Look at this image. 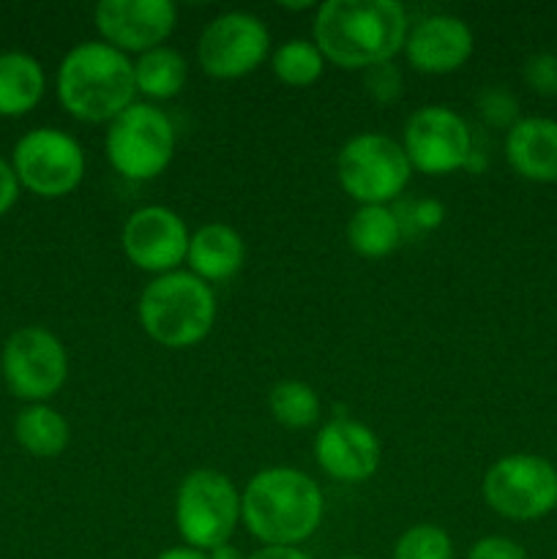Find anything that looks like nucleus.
Instances as JSON below:
<instances>
[{
    "instance_id": "1",
    "label": "nucleus",
    "mask_w": 557,
    "mask_h": 559,
    "mask_svg": "<svg viewBox=\"0 0 557 559\" xmlns=\"http://www.w3.org/2000/svg\"><path fill=\"white\" fill-rule=\"evenodd\" d=\"M407 11L396 0H325L317 5L315 44L342 69L388 63L407 41Z\"/></svg>"
},
{
    "instance_id": "2",
    "label": "nucleus",
    "mask_w": 557,
    "mask_h": 559,
    "mask_svg": "<svg viewBox=\"0 0 557 559\" xmlns=\"http://www.w3.org/2000/svg\"><path fill=\"white\" fill-rule=\"evenodd\" d=\"M325 516L322 489L295 467L260 469L240 495V519L265 546H298Z\"/></svg>"
},
{
    "instance_id": "3",
    "label": "nucleus",
    "mask_w": 557,
    "mask_h": 559,
    "mask_svg": "<svg viewBox=\"0 0 557 559\" xmlns=\"http://www.w3.org/2000/svg\"><path fill=\"white\" fill-rule=\"evenodd\" d=\"M134 63L112 44L82 41L60 60L58 98L71 118L109 123L134 104Z\"/></svg>"
},
{
    "instance_id": "4",
    "label": "nucleus",
    "mask_w": 557,
    "mask_h": 559,
    "mask_svg": "<svg viewBox=\"0 0 557 559\" xmlns=\"http://www.w3.org/2000/svg\"><path fill=\"white\" fill-rule=\"evenodd\" d=\"M137 317L142 331L162 347H194L216 322V298L211 284L191 271H173L142 289Z\"/></svg>"
},
{
    "instance_id": "5",
    "label": "nucleus",
    "mask_w": 557,
    "mask_h": 559,
    "mask_svg": "<svg viewBox=\"0 0 557 559\" xmlns=\"http://www.w3.org/2000/svg\"><path fill=\"white\" fill-rule=\"evenodd\" d=\"M240 522V491L218 469H191L175 497V524L186 546L213 551L229 544Z\"/></svg>"
},
{
    "instance_id": "6",
    "label": "nucleus",
    "mask_w": 557,
    "mask_h": 559,
    "mask_svg": "<svg viewBox=\"0 0 557 559\" xmlns=\"http://www.w3.org/2000/svg\"><path fill=\"white\" fill-rule=\"evenodd\" d=\"M410 158L402 142L364 131L349 136L336 156L342 189L360 205H388L410 183Z\"/></svg>"
},
{
    "instance_id": "7",
    "label": "nucleus",
    "mask_w": 557,
    "mask_h": 559,
    "mask_svg": "<svg viewBox=\"0 0 557 559\" xmlns=\"http://www.w3.org/2000/svg\"><path fill=\"white\" fill-rule=\"evenodd\" d=\"M104 147L115 173L129 180H151L175 156L173 120L153 104L134 102L109 120Z\"/></svg>"
},
{
    "instance_id": "8",
    "label": "nucleus",
    "mask_w": 557,
    "mask_h": 559,
    "mask_svg": "<svg viewBox=\"0 0 557 559\" xmlns=\"http://www.w3.org/2000/svg\"><path fill=\"white\" fill-rule=\"evenodd\" d=\"M486 506L511 522H535L557 508V467L538 453H508L484 475Z\"/></svg>"
},
{
    "instance_id": "9",
    "label": "nucleus",
    "mask_w": 557,
    "mask_h": 559,
    "mask_svg": "<svg viewBox=\"0 0 557 559\" xmlns=\"http://www.w3.org/2000/svg\"><path fill=\"white\" fill-rule=\"evenodd\" d=\"M3 380L16 399L44 404L63 388L69 377V355L63 342L42 325L16 328L3 344Z\"/></svg>"
},
{
    "instance_id": "10",
    "label": "nucleus",
    "mask_w": 557,
    "mask_h": 559,
    "mask_svg": "<svg viewBox=\"0 0 557 559\" xmlns=\"http://www.w3.org/2000/svg\"><path fill=\"white\" fill-rule=\"evenodd\" d=\"M16 180L38 197H66L85 178V151L66 131L42 126L20 136L11 156Z\"/></svg>"
},
{
    "instance_id": "11",
    "label": "nucleus",
    "mask_w": 557,
    "mask_h": 559,
    "mask_svg": "<svg viewBox=\"0 0 557 559\" xmlns=\"http://www.w3.org/2000/svg\"><path fill=\"white\" fill-rule=\"evenodd\" d=\"M402 147L410 158V167L426 175L464 169L475 151L467 120L442 104H429L410 115L404 123Z\"/></svg>"
},
{
    "instance_id": "12",
    "label": "nucleus",
    "mask_w": 557,
    "mask_h": 559,
    "mask_svg": "<svg viewBox=\"0 0 557 559\" xmlns=\"http://www.w3.org/2000/svg\"><path fill=\"white\" fill-rule=\"evenodd\" d=\"M271 49V33L260 16L249 11H227L208 22L197 44V58L205 74L216 80H238L251 74Z\"/></svg>"
},
{
    "instance_id": "13",
    "label": "nucleus",
    "mask_w": 557,
    "mask_h": 559,
    "mask_svg": "<svg viewBox=\"0 0 557 559\" xmlns=\"http://www.w3.org/2000/svg\"><path fill=\"white\" fill-rule=\"evenodd\" d=\"M189 227L175 211L164 205H145L131 213L120 233V246H123L129 262H134L140 271L173 273L189 254Z\"/></svg>"
},
{
    "instance_id": "14",
    "label": "nucleus",
    "mask_w": 557,
    "mask_h": 559,
    "mask_svg": "<svg viewBox=\"0 0 557 559\" xmlns=\"http://www.w3.org/2000/svg\"><path fill=\"white\" fill-rule=\"evenodd\" d=\"M93 22L115 49L142 55L162 47L175 31L178 9L173 0H102L93 9Z\"/></svg>"
},
{
    "instance_id": "15",
    "label": "nucleus",
    "mask_w": 557,
    "mask_h": 559,
    "mask_svg": "<svg viewBox=\"0 0 557 559\" xmlns=\"http://www.w3.org/2000/svg\"><path fill=\"white\" fill-rule=\"evenodd\" d=\"M382 448L375 431L353 418H333L317 431L315 459L325 475L342 484H364L380 467Z\"/></svg>"
},
{
    "instance_id": "16",
    "label": "nucleus",
    "mask_w": 557,
    "mask_h": 559,
    "mask_svg": "<svg viewBox=\"0 0 557 559\" xmlns=\"http://www.w3.org/2000/svg\"><path fill=\"white\" fill-rule=\"evenodd\" d=\"M473 47L475 36L467 22L451 14H431L410 27L404 55L424 74H451L467 63Z\"/></svg>"
},
{
    "instance_id": "17",
    "label": "nucleus",
    "mask_w": 557,
    "mask_h": 559,
    "mask_svg": "<svg viewBox=\"0 0 557 559\" xmlns=\"http://www.w3.org/2000/svg\"><path fill=\"white\" fill-rule=\"evenodd\" d=\"M506 158L530 183H557V120L519 118L506 134Z\"/></svg>"
},
{
    "instance_id": "18",
    "label": "nucleus",
    "mask_w": 557,
    "mask_h": 559,
    "mask_svg": "<svg viewBox=\"0 0 557 559\" xmlns=\"http://www.w3.org/2000/svg\"><path fill=\"white\" fill-rule=\"evenodd\" d=\"M244 257L246 246L238 229L229 224H205L191 235L186 262L197 278L211 284L235 276L244 265Z\"/></svg>"
},
{
    "instance_id": "19",
    "label": "nucleus",
    "mask_w": 557,
    "mask_h": 559,
    "mask_svg": "<svg viewBox=\"0 0 557 559\" xmlns=\"http://www.w3.org/2000/svg\"><path fill=\"white\" fill-rule=\"evenodd\" d=\"M44 69L27 52H0V115L20 118L27 115L44 96Z\"/></svg>"
},
{
    "instance_id": "20",
    "label": "nucleus",
    "mask_w": 557,
    "mask_h": 559,
    "mask_svg": "<svg viewBox=\"0 0 557 559\" xmlns=\"http://www.w3.org/2000/svg\"><path fill=\"white\" fill-rule=\"evenodd\" d=\"M347 240L355 254L380 260L402 243V222L388 205H360L347 222Z\"/></svg>"
},
{
    "instance_id": "21",
    "label": "nucleus",
    "mask_w": 557,
    "mask_h": 559,
    "mask_svg": "<svg viewBox=\"0 0 557 559\" xmlns=\"http://www.w3.org/2000/svg\"><path fill=\"white\" fill-rule=\"evenodd\" d=\"M14 437L31 456L55 459L69 445L71 429L63 415L49 404H27L16 415Z\"/></svg>"
},
{
    "instance_id": "22",
    "label": "nucleus",
    "mask_w": 557,
    "mask_h": 559,
    "mask_svg": "<svg viewBox=\"0 0 557 559\" xmlns=\"http://www.w3.org/2000/svg\"><path fill=\"white\" fill-rule=\"evenodd\" d=\"M189 80V63L183 55L173 47H153L140 55L134 63L137 91L151 98H173L178 96Z\"/></svg>"
},
{
    "instance_id": "23",
    "label": "nucleus",
    "mask_w": 557,
    "mask_h": 559,
    "mask_svg": "<svg viewBox=\"0 0 557 559\" xmlns=\"http://www.w3.org/2000/svg\"><path fill=\"white\" fill-rule=\"evenodd\" d=\"M271 415L287 429H309L320 420V396L300 380H284L271 388L268 396Z\"/></svg>"
},
{
    "instance_id": "24",
    "label": "nucleus",
    "mask_w": 557,
    "mask_h": 559,
    "mask_svg": "<svg viewBox=\"0 0 557 559\" xmlns=\"http://www.w3.org/2000/svg\"><path fill=\"white\" fill-rule=\"evenodd\" d=\"M273 74L289 87H306L315 85L322 76L325 69V58L317 49L315 41H306V38H289L282 47L273 52L271 58Z\"/></svg>"
},
{
    "instance_id": "25",
    "label": "nucleus",
    "mask_w": 557,
    "mask_h": 559,
    "mask_svg": "<svg viewBox=\"0 0 557 559\" xmlns=\"http://www.w3.org/2000/svg\"><path fill=\"white\" fill-rule=\"evenodd\" d=\"M393 559H453V540L437 524H415L399 535Z\"/></svg>"
},
{
    "instance_id": "26",
    "label": "nucleus",
    "mask_w": 557,
    "mask_h": 559,
    "mask_svg": "<svg viewBox=\"0 0 557 559\" xmlns=\"http://www.w3.org/2000/svg\"><path fill=\"white\" fill-rule=\"evenodd\" d=\"M478 112L491 129L511 131L519 123V102L511 91L506 87H484L478 93Z\"/></svg>"
},
{
    "instance_id": "27",
    "label": "nucleus",
    "mask_w": 557,
    "mask_h": 559,
    "mask_svg": "<svg viewBox=\"0 0 557 559\" xmlns=\"http://www.w3.org/2000/svg\"><path fill=\"white\" fill-rule=\"evenodd\" d=\"M524 82L538 96H557V52H535L524 60Z\"/></svg>"
},
{
    "instance_id": "28",
    "label": "nucleus",
    "mask_w": 557,
    "mask_h": 559,
    "mask_svg": "<svg viewBox=\"0 0 557 559\" xmlns=\"http://www.w3.org/2000/svg\"><path fill=\"white\" fill-rule=\"evenodd\" d=\"M364 85H366V93H369L375 102L391 104V102H396L399 93H402V74H399L396 66L388 60V63L366 69Z\"/></svg>"
},
{
    "instance_id": "29",
    "label": "nucleus",
    "mask_w": 557,
    "mask_h": 559,
    "mask_svg": "<svg viewBox=\"0 0 557 559\" xmlns=\"http://www.w3.org/2000/svg\"><path fill=\"white\" fill-rule=\"evenodd\" d=\"M467 559H528V551L519 540L506 535H486L470 546Z\"/></svg>"
},
{
    "instance_id": "30",
    "label": "nucleus",
    "mask_w": 557,
    "mask_h": 559,
    "mask_svg": "<svg viewBox=\"0 0 557 559\" xmlns=\"http://www.w3.org/2000/svg\"><path fill=\"white\" fill-rule=\"evenodd\" d=\"M442 218H446V205L440 200H435V197L413 202V207H410V222L418 229H437L442 224Z\"/></svg>"
},
{
    "instance_id": "31",
    "label": "nucleus",
    "mask_w": 557,
    "mask_h": 559,
    "mask_svg": "<svg viewBox=\"0 0 557 559\" xmlns=\"http://www.w3.org/2000/svg\"><path fill=\"white\" fill-rule=\"evenodd\" d=\"M16 200H20V180H16L14 167L0 158V216H5Z\"/></svg>"
},
{
    "instance_id": "32",
    "label": "nucleus",
    "mask_w": 557,
    "mask_h": 559,
    "mask_svg": "<svg viewBox=\"0 0 557 559\" xmlns=\"http://www.w3.org/2000/svg\"><path fill=\"white\" fill-rule=\"evenodd\" d=\"M249 559H311L306 551H300L298 546H262L260 551H254Z\"/></svg>"
},
{
    "instance_id": "33",
    "label": "nucleus",
    "mask_w": 557,
    "mask_h": 559,
    "mask_svg": "<svg viewBox=\"0 0 557 559\" xmlns=\"http://www.w3.org/2000/svg\"><path fill=\"white\" fill-rule=\"evenodd\" d=\"M156 559H208L205 551H197L191 546H175V549L162 551Z\"/></svg>"
},
{
    "instance_id": "34",
    "label": "nucleus",
    "mask_w": 557,
    "mask_h": 559,
    "mask_svg": "<svg viewBox=\"0 0 557 559\" xmlns=\"http://www.w3.org/2000/svg\"><path fill=\"white\" fill-rule=\"evenodd\" d=\"M208 559H249V557H244V551L235 549L233 544H224V546H216L213 551H208Z\"/></svg>"
},
{
    "instance_id": "35",
    "label": "nucleus",
    "mask_w": 557,
    "mask_h": 559,
    "mask_svg": "<svg viewBox=\"0 0 557 559\" xmlns=\"http://www.w3.org/2000/svg\"><path fill=\"white\" fill-rule=\"evenodd\" d=\"M282 5H284V9H295V11H298V9H309L311 3H282Z\"/></svg>"
},
{
    "instance_id": "36",
    "label": "nucleus",
    "mask_w": 557,
    "mask_h": 559,
    "mask_svg": "<svg viewBox=\"0 0 557 559\" xmlns=\"http://www.w3.org/2000/svg\"><path fill=\"white\" fill-rule=\"evenodd\" d=\"M342 559H360V557H342Z\"/></svg>"
}]
</instances>
